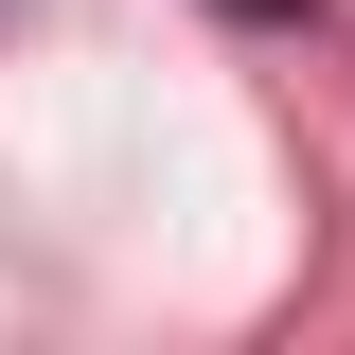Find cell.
I'll use <instances>...</instances> for the list:
<instances>
[{"instance_id": "obj_1", "label": "cell", "mask_w": 355, "mask_h": 355, "mask_svg": "<svg viewBox=\"0 0 355 355\" xmlns=\"http://www.w3.org/2000/svg\"><path fill=\"white\" fill-rule=\"evenodd\" d=\"M231 18H302V0H231Z\"/></svg>"}]
</instances>
